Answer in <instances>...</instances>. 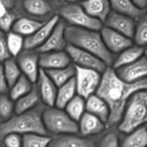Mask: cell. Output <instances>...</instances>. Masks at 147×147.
<instances>
[{"label": "cell", "mask_w": 147, "mask_h": 147, "mask_svg": "<svg viewBox=\"0 0 147 147\" xmlns=\"http://www.w3.org/2000/svg\"><path fill=\"white\" fill-rule=\"evenodd\" d=\"M17 17L14 14L7 12L2 17L0 18V30L3 32H9L11 30L14 22L17 20Z\"/></svg>", "instance_id": "d590c367"}, {"label": "cell", "mask_w": 147, "mask_h": 147, "mask_svg": "<svg viewBox=\"0 0 147 147\" xmlns=\"http://www.w3.org/2000/svg\"><path fill=\"white\" fill-rule=\"evenodd\" d=\"M99 147H120L119 137L115 132H109L100 141Z\"/></svg>", "instance_id": "8d00e7d4"}, {"label": "cell", "mask_w": 147, "mask_h": 147, "mask_svg": "<svg viewBox=\"0 0 147 147\" xmlns=\"http://www.w3.org/2000/svg\"><path fill=\"white\" fill-rule=\"evenodd\" d=\"M4 76L7 80L9 88L18 80L22 76V72L17 61L12 58L5 60L2 65Z\"/></svg>", "instance_id": "4dcf8cb0"}, {"label": "cell", "mask_w": 147, "mask_h": 147, "mask_svg": "<svg viewBox=\"0 0 147 147\" xmlns=\"http://www.w3.org/2000/svg\"><path fill=\"white\" fill-rule=\"evenodd\" d=\"M11 58L7 44V37L4 32L0 30V62L4 63L5 60Z\"/></svg>", "instance_id": "f35d334b"}, {"label": "cell", "mask_w": 147, "mask_h": 147, "mask_svg": "<svg viewBox=\"0 0 147 147\" xmlns=\"http://www.w3.org/2000/svg\"><path fill=\"white\" fill-rule=\"evenodd\" d=\"M120 147H147V126H144L128 134Z\"/></svg>", "instance_id": "83f0119b"}, {"label": "cell", "mask_w": 147, "mask_h": 147, "mask_svg": "<svg viewBox=\"0 0 147 147\" xmlns=\"http://www.w3.org/2000/svg\"><path fill=\"white\" fill-rule=\"evenodd\" d=\"M74 66L76 93L86 100L97 91L101 80V73L91 69Z\"/></svg>", "instance_id": "52a82bcc"}, {"label": "cell", "mask_w": 147, "mask_h": 147, "mask_svg": "<svg viewBox=\"0 0 147 147\" xmlns=\"http://www.w3.org/2000/svg\"><path fill=\"white\" fill-rule=\"evenodd\" d=\"M14 113V103L5 94H0V119L2 122L9 120Z\"/></svg>", "instance_id": "e575fe53"}, {"label": "cell", "mask_w": 147, "mask_h": 147, "mask_svg": "<svg viewBox=\"0 0 147 147\" xmlns=\"http://www.w3.org/2000/svg\"><path fill=\"white\" fill-rule=\"evenodd\" d=\"M42 111L40 109H33L25 113L16 114L11 119L0 123V136H5L9 134H17L47 135L42 118Z\"/></svg>", "instance_id": "3957f363"}, {"label": "cell", "mask_w": 147, "mask_h": 147, "mask_svg": "<svg viewBox=\"0 0 147 147\" xmlns=\"http://www.w3.org/2000/svg\"><path fill=\"white\" fill-rule=\"evenodd\" d=\"M133 38L138 46L143 47L147 45V15H144L136 24Z\"/></svg>", "instance_id": "836d02e7"}, {"label": "cell", "mask_w": 147, "mask_h": 147, "mask_svg": "<svg viewBox=\"0 0 147 147\" xmlns=\"http://www.w3.org/2000/svg\"><path fill=\"white\" fill-rule=\"evenodd\" d=\"M139 9L144 10L147 7V0H131Z\"/></svg>", "instance_id": "60d3db41"}, {"label": "cell", "mask_w": 147, "mask_h": 147, "mask_svg": "<svg viewBox=\"0 0 147 147\" xmlns=\"http://www.w3.org/2000/svg\"><path fill=\"white\" fill-rule=\"evenodd\" d=\"M70 63L71 60L65 50L41 53L39 57V65L44 70L63 68Z\"/></svg>", "instance_id": "9a60e30c"}, {"label": "cell", "mask_w": 147, "mask_h": 147, "mask_svg": "<svg viewBox=\"0 0 147 147\" xmlns=\"http://www.w3.org/2000/svg\"><path fill=\"white\" fill-rule=\"evenodd\" d=\"M146 126H147V125H146Z\"/></svg>", "instance_id": "7dc6e473"}, {"label": "cell", "mask_w": 147, "mask_h": 147, "mask_svg": "<svg viewBox=\"0 0 147 147\" xmlns=\"http://www.w3.org/2000/svg\"><path fill=\"white\" fill-rule=\"evenodd\" d=\"M15 0H0V2L3 3L7 9H11L14 5Z\"/></svg>", "instance_id": "b9f144b4"}, {"label": "cell", "mask_w": 147, "mask_h": 147, "mask_svg": "<svg viewBox=\"0 0 147 147\" xmlns=\"http://www.w3.org/2000/svg\"><path fill=\"white\" fill-rule=\"evenodd\" d=\"M144 49L140 46H131L127 49L119 53V55L114 59L112 64L113 68L116 70L118 68L126 66L134 63L144 55Z\"/></svg>", "instance_id": "cb8c5ba5"}, {"label": "cell", "mask_w": 147, "mask_h": 147, "mask_svg": "<svg viewBox=\"0 0 147 147\" xmlns=\"http://www.w3.org/2000/svg\"><path fill=\"white\" fill-rule=\"evenodd\" d=\"M81 7L88 15L102 23L111 12L109 0H86L81 2Z\"/></svg>", "instance_id": "e0dca14e"}, {"label": "cell", "mask_w": 147, "mask_h": 147, "mask_svg": "<svg viewBox=\"0 0 147 147\" xmlns=\"http://www.w3.org/2000/svg\"><path fill=\"white\" fill-rule=\"evenodd\" d=\"M64 109L67 114L78 123L86 112V100L77 95L66 105Z\"/></svg>", "instance_id": "f546056e"}, {"label": "cell", "mask_w": 147, "mask_h": 147, "mask_svg": "<svg viewBox=\"0 0 147 147\" xmlns=\"http://www.w3.org/2000/svg\"><path fill=\"white\" fill-rule=\"evenodd\" d=\"M51 140L47 135L29 134L23 135L22 147H48Z\"/></svg>", "instance_id": "d6a6232c"}, {"label": "cell", "mask_w": 147, "mask_h": 147, "mask_svg": "<svg viewBox=\"0 0 147 147\" xmlns=\"http://www.w3.org/2000/svg\"><path fill=\"white\" fill-rule=\"evenodd\" d=\"M104 23L105 27H109L129 38H133L136 27V23L134 19L113 11H111Z\"/></svg>", "instance_id": "7c38bea8"}, {"label": "cell", "mask_w": 147, "mask_h": 147, "mask_svg": "<svg viewBox=\"0 0 147 147\" xmlns=\"http://www.w3.org/2000/svg\"><path fill=\"white\" fill-rule=\"evenodd\" d=\"M8 89L9 86L4 76L3 66L0 64V94H5Z\"/></svg>", "instance_id": "ab89813d"}, {"label": "cell", "mask_w": 147, "mask_h": 147, "mask_svg": "<svg viewBox=\"0 0 147 147\" xmlns=\"http://www.w3.org/2000/svg\"><path fill=\"white\" fill-rule=\"evenodd\" d=\"M49 1H53V2H55V3H59L60 2V1H62V0H49Z\"/></svg>", "instance_id": "f6af8a7d"}, {"label": "cell", "mask_w": 147, "mask_h": 147, "mask_svg": "<svg viewBox=\"0 0 147 147\" xmlns=\"http://www.w3.org/2000/svg\"><path fill=\"white\" fill-rule=\"evenodd\" d=\"M100 31L105 46L112 54H119L128 47L133 45L131 39L109 27H103Z\"/></svg>", "instance_id": "30bf717a"}, {"label": "cell", "mask_w": 147, "mask_h": 147, "mask_svg": "<svg viewBox=\"0 0 147 147\" xmlns=\"http://www.w3.org/2000/svg\"><path fill=\"white\" fill-rule=\"evenodd\" d=\"M117 76L127 83L147 78V58L144 55L134 63L115 70Z\"/></svg>", "instance_id": "8fae6325"}, {"label": "cell", "mask_w": 147, "mask_h": 147, "mask_svg": "<svg viewBox=\"0 0 147 147\" xmlns=\"http://www.w3.org/2000/svg\"><path fill=\"white\" fill-rule=\"evenodd\" d=\"M7 44L9 52L11 56L17 57L24 49V37L14 32H9L7 35Z\"/></svg>", "instance_id": "1f68e13d"}, {"label": "cell", "mask_w": 147, "mask_h": 147, "mask_svg": "<svg viewBox=\"0 0 147 147\" xmlns=\"http://www.w3.org/2000/svg\"><path fill=\"white\" fill-rule=\"evenodd\" d=\"M111 8L113 11L128 16L131 18L140 19L144 15L145 10L140 9L133 3L131 0H109Z\"/></svg>", "instance_id": "603a6c76"}, {"label": "cell", "mask_w": 147, "mask_h": 147, "mask_svg": "<svg viewBox=\"0 0 147 147\" xmlns=\"http://www.w3.org/2000/svg\"><path fill=\"white\" fill-rule=\"evenodd\" d=\"M86 100V112L96 116L107 124L110 117V109L106 101L96 94L89 96Z\"/></svg>", "instance_id": "d6986e66"}, {"label": "cell", "mask_w": 147, "mask_h": 147, "mask_svg": "<svg viewBox=\"0 0 147 147\" xmlns=\"http://www.w3.org/2000/svg\"><path fill=\"white\" fill-rule=\"evenodd\" d=\"M142 90H147V78L135 83L121 80L113 68L108 67L102 73L101 80L96 94L106 101L110 109L107 124L119 123L124 109L132 95Z\"/></svg>", "instance_id": "6da1fadb"}, {"label": "cell", "mask_w": 147, "mask_h": 147, "mask_svg": "<svg viewBox=\"0 0 147 147\" xmlns=\"http://www.w3.org/2000/svg\"><path fill=\"white\" fill-rule=\"evenodd\" d=\"M78 132L83 136H89L96 135L103 131L106 128V123L96 116L85 112L79 121Z\"/></svg>", "instance_id": "ac0fdd59"}, {"label": "cell", "mask_w": 147, "mask_h": 147, "mask_svg": "<svg viewBox=\"0 0 147 147\" xmlns=\"http://www.w3.org/2000/svg\"><path fill=\"white\" fill-rule=\"evenodd\" d=\"M65 35L67 44L92 53L108 67L112 65L115 59L113 54L106 48L98 31L68 26L65 28Z\"/></svg>", "instance_id": "7a4b0ae2"}, {"label": "cell", "mask_w": 147, "mask_h": 147, "mask_svg": "<svg viewBox=\"0 0 147 147\" xmlns=\"http://www.w3.org/2000/svg\"><path fill=\"white\" fill-rule=\"evenodd\" d=\"M22 8L29 15L37 18L47 17L53 10L47 0H23Z\"/></svg>", "instance_id": "7402d4cb"}, {"label": "cell", "mask_w": 147, "mask_h": 147, "mask_svg": "<svg viewBox=\"0 0 147 147\" xmlns=\"http://www.w3.org/2000/svg\"><path fill=\"white\" fill-rule=\"evenodd\" d=\"M45 22L28 17H20L14 22L11 31L22 37H30L40 29Z\"/></svg>", "instance_id": "44dd1931"}, {"label": "cell", "mask_w": 147, "mask_h": 147, "mask_svg": "<svg viewBox=\"0 0 147 147\" xmlns=\"http://www.w3.org/2000/svg\"><path fill=\"white\" fill-rule=\"evenodd\" d=\"M48 147H96L93 141L74 134L60 135L51 140Z\"/></svg>", "instance_id": "ffe728a7"}, {"label": "cell", "mask_w": 147, "mask_h": 147, "mask_svg": "<svg viewBox=\"0 0 147 147\" xmlns=\"http://www.w3.org/2000/svg\"><path fill=\"white\" fill-rule=\"evenodd\" d=\"M6 147H22V136L17 134H9L4 136Z\"/></svg>", "instance_id": "74e56055"}, {"label": "cell", "mask_w": 147, "mask_h": 147, "mask_svg": "<svg viewBox=\"0 0 147 147\" xmlns=\"http://www.w3.org/2000/svg\"><path fill=\"white\" fill-rule=\"evenodd\" d=\"M40 55L37 52L25 50L17 56V63L22 74L29 79L32 83L37 82L40 67L39 65Z\"/></svg>", "instance_id": "9c48e42d"}, {"label": "cell", "mask_w": 147, "mask_h": 147, "mask_svg": "<svg viewBox=\"0 0 147 147\" xmlns=\"http://www.w3.org/2000/svg\"><path fill=\"white\" fill-rule=\"evenodd\" d=\"M42 122L46 131L57 135L76 134L78 124L64 110L53 106L44 109L42 113Z\"/></svg>", "instance_id": "5b68a950"}, {"label": "cell", "mask_w": 147, "mask_h": 147, "mask_svg": "<svg viewBox=\"0 0 147 147\" xmlns=\"http://www.w3.org/2000/svg\"><path fill=\"white\" fill-rule=\"evenodd\" d=\"M59 14L71 26L95 31H100L103 27L101 22L88 15L81 5L76 3L63 5L59 10Z\"/></svg>", "instance_id": "8992f818"}, {"label": "cell", "mask_w": 147, "mask_h": 147, "mask_svg": "<svg viewBox=\"0 0 147 147\" xmlns=\"http://www.w3.org/2000/svg\"><path fill=\"white\" fill-rule=\"evenodd\" d=\"M55 106L63 109L66 105L76 96V85L75 77L64 85L57 88Z\"/></svg>", "instance_id": "d4e9b609"}, {"label": "cell", "mask_w": 147, "mask_h": 147, "mask_svg": "<svg viewBox=\"0 0 147 147\" xmlns=\"http://www.w3.org/2000/svg\"><path fill=\"white\" fill-rule=\"evenodd\" d=\"M65 28L66 26L65 23L59 20L47 40L41 47L37 49V52L45 53L64 50L67 45L65 35Z\"/></svg>", "instance_id": "5bb4252c"}, {"label": "cell", "mask_w": 147, "mask_h": 147, "mask_svg": "<svg viewBox=\"0 0 147 147\" xmlns=\"http://www.w3.org/2000/svg\"><path fill=\"white\" fill-rule=\"evenodd\" d=\"M40 100V95L36 87L25 96L17 100L14 103V113L16 114L25 113L36 107Z\"/></svg>", "instance_id": "484cf974"}, {"label": "cell", "mask_w": 147, "mask_h": 147, "mask_svg": "<svg viewBox=\"0 0 147 147\" xmlns=\"http://www.w3.org/2000/svg\"><path fill=\"white\" fill-rule=\"evenodd\" d=\"M37 82L38 83L37 90L43 103L48 107L55 106L57 88L42 69L40 70Z\"/></svg>", "instance_id": "2e32d148"}, {"label": "cell", "mask_w": 147, "mask_h": 147, "mask_svg": "<svg viewBox=\"0 0 147 147\" xmlns=\"http://www.w3.org/2000/svg\"><path fill=\"white\" fill-rule=\"evenodd\" d=\"M7 12H8V9L3 3L0 2V18L2 17L5 14H7Z\"/></svg>", "instance_id": "7bdbcfd3"}, {"label": "cell", "mask_w": 147, "mask_h": 147, "mask_svg": "<svg viewBox=\"0 0 147 147\" xmlns=\"http://www.w3.org/2000/svg\"><path fill=\"white\" fill-rule=\"evenodd\" d=\"M147 124V90L134 93L124 109L118 129L123 134H129Z\"/></svg>", "instance_id": "277c9868"}, {"label": "cell", "mask_w": 147, "mask_h": 147, "mask_svg": "<svg viewBox=\"0 0 147 147\" xmlns=\"http://www.w3.org/2000/svg\"><path fill=\"white\" fill-rule=\"evenodd\" d=\"M144 56L147 58V48H146V50H144Z\"/></svg>", "instance_id": "bcb514c9"}, {"label": "cell", "mask_w": 147, "mask_h": 147, "mask_svg": "<svg viewBox=\"0 0 147 147\" xmlns=\"http://www.w3.org/2000/svg\"><path fill=\"white\" fill-rule=\"evenodd\" d=\"M45 71L46 72L50 80L57 86V88L64 85L76 76V68L74 65H69L63 68L45 70Z\"/></svg>", "instance_id": "4316f807"}, {"label": "cell", "mask_w": 147, "mask_h": 147, "mask_svg": "<svg viewBox=\"0 0 147 147\" xmlns=\"http://www.w3.org/2000/svg\"><path fill=\"white\" fill-rule=\"evenodd\" d=\"M33 87L32 83L27 78L22 75L20 78L9 88V96L13 101H16L30 93Z\"/></svg>", "instance_id": "f1b7e54d"}, {"label": "cell", "mask_w": 147, "mask_h": 147, "mask_svg": "<svg viewBox=\"0 0 147 147\" xmlns=\"http://www.w3.org/2000/svg\"><path fill=\"white\" fill-rule=\"evenodd\" d=\"M60 20L58 15H54L44 23L40 29L34 34L24 39V49L25 50H37L47 40L52 31Z\"/></svg>", "instance_id": "4fadbf2b"}, {"label": "cell", "mask_w": 147, "mask_h": 147, "mask_svg": "<svg viewBox=\"0 0 147 147\" xmlns=\"http://www.w3.org/2000/svg\"><path fill=\"white\" fill-rule=\"evenodd\" d=\"M74 65L83 68L91 69L103 73L108 66L104 62L89 52L67 44L65 49Z\"/></svg>", "instance_id": "ba28073f"}, {"label": "cell", "mask_w": 147, "mask_h": 147, "mask_svg": "<svg viewBox=\"0 0 147 147\" xmlns=\"http://www.w3.org/2000/svg\"><path fill=\"white\" fill-rule=\"evenodd\" d=\"M67 1L70 3H76L78 1H81V2H83V1H86V0H67Z\"/></svg>", "instance_id": "ee69618b"}]
</instances>
